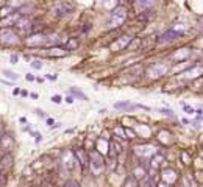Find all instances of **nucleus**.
Returning a JSON list of instances; mask_svg holds the SVG:
<instances>
[{
  "label": "nucleus",
  "mask_w": 203,
  "mask_h": 187,
  "mask_svg": "<svg viewBox=\"0 0 203 187\" xmlns=\"http://www.w3.org/2000/svg\"><path fill=\"white\" fill-rule=\"evenodd\" d=\"M127 19H128V11H127V8L122 7V5H119V7H116V8L111 11L108 25H110L111 28H117V27H120Z\"/></svg>",
  "instance_id": "obj_1"
},
{
  "label": "nucleus",
  "mask_w": 203,
  "mask_h": 187,
  "mask_svg": "<svg viewBox=\"0 0 203 187\" xmlns=\"http://www.w3.org/2000/svg\"><path fill=\"white\" fill-rule=\"evenodd\" d=\"M0 41L7 45H14L19 42V34L11 27H3L0 28Z\"/></svg>",
  "instance_id": "obj_2"
},
{
  "label": "nucleus",
  "mask_w": 203,
  "mask_h": 187,
  "mask_svg": "<svg viewBox=\"0 0 203 187\" xmlns=\"http://www.w3.org/2000/svg\"><path fill=\"white\" fill-rule=\"evenodd\" d=\"M73 11V5L69 2V0H61V2L55 3V7L52 8V13L56 17H64L67 14H70Z\"/></svg>",
  "instance_id": "obj_3"
},
{
  "label": "nucleus",
  "mask_w": 203,
  "mask_h": 187,
  "mask_svg": "<svg viewBox=\"0 0 203 187\" xmlns=\"http://www.w3.org/2000/svg\"><path fill=\"white\" fill-rule=\"evenodd\" d=\"M16 140L13 137V134L10 133H3L0 134V153L5 154V153H11V150L14 148Z\"/></svg>",
  "instance_id": "obj_4"
},
{
  "label": "nucleus",
  "mask_w": 203,
  "mask_h": 187,
  "mask_svg": "<svg viewBox=\"0 0 203 187\" xmlns=\"http://www.w3.org/2000/svg\"><path fill=\"white\" fill-rule=\"evenodd\" d=\"M89 164L95 171H102L105 168V157L100 151H92L89 154Z\"/></svg>",
  "instance_id": "obj_5"
},
{
  "label": "nucleus",
  "mask_w": 203,
  "mask_h": 187,
  "mask_svg": "<svg viewBox=\"0 0 203 187\" xmlns=\"http://www.w3.org/2000/svg\"><path fill=\"white\" fill-rule=\"evenodd\" d=\"M47 42H49V38L45 34H41V33L31 34L25 39V45H28V47H42Z\"/></svg>",
  "instance_id": "obj_6"
},
{
  "label": "nucleus",
  "mask_w": 203,
  "mask_h": 187,
  "mask_svg": "<svg viewBox=\"0 0 203 187\" xmlns=\"http://www.w3.org/2000/svg\"><path fill=\"white\" fill-rule=\"evenodd\" d=\"M183 34H184V33L177 31V30H167V31H164V33L158 38V42H159V44H166V42L169 44V42H173V41H177V39H181Z\"/></svg>",
  "instance_id": "obj_7"
},
{
  "label": "nucleus",
  "mask_w": 203,
  "mask_h": 187,
  "mask_svg": "<svg viewBox=\"0 0 203 187\" xmlns=\"http://www.w3.org/2000/svg\"><path fill=\"white\" fill-rule=\"evenodd\" d=\"M155 5H156V0H135L133 8H135L136 14H141L144 11H150Z\"/></svg>",
  "instance_id": "obj_8"
},
{
  "label": "nucleus",
  "mask_w": 203,
  "mask_h": 187,
  "mask_svg": "<svg viewBox=\"0 0 203 187\" xmlns=\"http://www.w3.org/2000/svg\"><path fill=\"white\" fill-rule=\"evenodd\" d=\"M14 28L21 33H28L31 28H33V22L28 19V17H19L17 22L14 24Z\"/></svg>",
  "instance_id": "obj_9"
},
{
  "label": "nucleus",
  "mask_w": 203,
  "mask_h": 187,
  "mask_svg": "<svg viewBox=\"0 0 203 187\" xmlns=\"http://www.w3.org/2000/svg\"><path fill=\"white\" fill-rule=\"evenodd\" d=\"M131 39H133V38H131L130 34H122L120 38H117V41H116V42L113 44V47H111V48H113L114 52H119V50H124V48H127V47L130 45V42H131Z\"/></svg>",
  "instance_id": "obj_10"
},
{
  "label": "nucleus",
  "mask_w": 203,
  "mask_h": 187,
  "mask_svg": "<svg viewBox=\"0 0 203 187\" xmlns=\"http://www.w3.org/2000/svg\"><path fill=\"white\" fill-rule=\"evenodd\" d=\"M73 156L77 157V161H80V164H81L83 167L89 164V154L86 153L84 148H75V150H73Z\"/></svg>",
  "instance_id": "obj_11"
},
{
  "label": "nucleus",
  "mask_w": 203,
  "mask_h": 187,
  "mask_svg": "<svg viewBox=\"0 0 203 187\" xmlns=\"http://www.w3.org/2000/svg\"><path fill=\"white\" fill-rule=\"evenodd\" d=\"M114 108L119 109V111H133V109L138 108V105H133L130 102H119V103L114 105Z\"/></svg>",
  "instance_id": "obj_12"
},
{
  "label": "nucleus",
  "mask_w": 203,
  "mask_h": 187,
  "mask_svg": "<svg viewBox=\"0 0 203 187\" xmlns=\"http://www.w3.org/2000/svg\"><path fill=\"white\" fill-rule=\"evenodd\" d=\"M11 165H13V156H11V153H5V154H2V164H0V170L10 168Z\"/></svg>",
  "instance_id": "obj_13"
},
{
  "label": "nucleus",
  "mask_w": 203,
  "mask_h": 187,
  "mask_svg": "<svg viewBox=\"0 0 203 187\" xmlns=\"http://www.w3.org/2000/svg\"><path fill=\"white\" fill-rule=\"evenodd\" d=\"M78 45H80V41L77 39V38H70L69 41H67V44H66V50L69 52V50H77L78 48Z\"/></svg>",
  "instance_id": "obj_14"
},
{
  "label": "nucleus",
  "mask_w": 203,
  "mask_h": 187,
  "mask_svg": "<svg viewBox=\"0 0 203 187\" xmlns=\"http://www.w3.org/2000/svg\"><path fill=\"white\" fill-rule=\"evenodd\" d=\"M67 53L66 48H61V47H53L49 50V56H64Z\"/></svg>",
  "instance_id": "obj_15"
},
{
  "label": "nucleus",
  "mask_w": 203,
  "mask_h": 187,
  "mask_svg": "<svg viewBox=\"0 0 203 187\" xmlns=\"http://www.w3.org/2000/svg\"><path fill=\"white\" fill-rule=\"evenodd\" d=\"M138 185H139V182H138V178L135 175H130L124 182V187H138Z\"/></svg>",
  "instance_id": "obj_16"
},
{
  "label": "nucleus",
  "mask_w": 203,
  "mask_h": 187,
  "mask_svg": "<svg viewBox=\"0 0 203 187\" xmlns=\"http://www.w3.org/2000/svg\"><path fill=\"white\" fill-rule=\"evenodd\" d=\"M70 95H73V97H77V98H81V100H87V97L84 95L81 90H78L77 87H70Z\"/></svg>",
  "instance_id": "obj_17"
},
{
  "label": "nucleus",
  "mask_w": 203,
  "mask_h": 187,
  "mask_svg": "<svg viewBox=\"0 0 203 187\" xmlns=\"http://www.w3.org/2000/svg\"><path fill=\"white\" fill-rule=\"evenodd\" d=\"M3 75H5L7 78L13 80V81L19 78V75H17V73H14V72H11V70H8V69H3Z\"/></svg>",
  "instance_id": "obj_18"
},
{
  "label": "nucleus",
  "mask_w": 203,
  "mask_h": 187,
  "mask_svg": "<svg viewBox=\"0 0 203 187\" xmlns=\"http://www.w3.org/2000/svg\"><path fill=\"white\" fill-rule=\"evenodd\" d=\"M30 66H31L33 69H36V70H41V69H42V62H41L39 59H35V61H31V62H30Z\"/></svg>",
  "instance_id": "obj_19"
},
{
  "label": "nucleus",
  "mask_w": 203,
  "mask_h": 187,
  "mask_svg": "<svg viewBox=\"0 0 203 187\" xmlns=\"http://www.w3.org/2000/svg\"><path fill=\"white\" fill-rule=\"evenodd\" d=\"M159 112H161V114H164V116H169V117H172V116H173V111H172V109H169V108H161V109H159Z\"/></svg>",
  "instance_id": "obj_20"
},
{
  "label": "nucleus",
  "mask_w": 203,
  "mask_h": 187,
  "mask_svg": "<svg viewBox=\"0 0 203 187\" xmlns=\"http://www.w3.org/2000/svg\"><path fill=\"white\" fill-rule=\"evenodd\" d=\"M50 100H52V103H55V105H59V103L63 102V98H61V95H53V97H52Z\"/></svg>",
  "instance_id": "obj_21"
},
{
  "label": "nucleus",
  "mask_w": 203,
  "mask_h": 187,
  "mask_svg": "<svg viewBox=\"0 0 203 187\" xmlns=\"http://www.w3.org/2000/svg\"><path fill=\"white\" fill-rule=\"evenodd\" d=\"M64 187H80V184H78L77 181H72V179H70V181H67V182L64 184Z\"/></svg>",
  "instance_id": "obj_22"
},
{
  "label": "nucleus",
  "mask_w": 203,
  "mask_h": 187,
  "mask_svg": "<svg viewBox=\"0 0 203 187\" xmlns=\"http://www.w3.org/2000/svg\"><path fill=\"white\" fill-rule=\"evenodd\" d=\"M181 157H183V161H184V164L187 165V164H191V159H189V154L186 153V151H183L181 153Z\"/></svg>",
  "instance_id": "obj_23"
},
{
  "label": "nucleus",
  "mask_w": 203,
  "mask_h": 187,
  "mask_svg": "<svg viewBox=\"0 0 203 187\" xmlns=\"http://www.w3.org/2000/svg\"><path fill=\"white\" fill-rule=\"evenodd\" d=\"M10 61H11V64H17V61H19V56L13 53V55L10 56Z\"/></svg>",
  "instance_id": "obj_24"
},
{
  "label": "nucleus",
  "mask_w": 203,
  "mask_h": 187,
  "mask_svg": "<svg viewBox=\"0 0 203 187\" xmlns=\"http://www.w3.org/2000/svg\"><path fill=\"white\" fill-rule=\"evenodd\" d=\"M25 80H27V81H35L36 76H35L33 73H27V75H25Z\"/></svg>",
  "instance_id": "obj_25"
},
{
  "label": "nucleus",
  "mask_w": 203,
  "mask_h": 187,
  "mask_svg": "<svg viewBox=\"0 0 203 187\" xmlns=\"http://www.w3.org/2000/svg\"><path fill=\"white\" fill-rule=\"evenodd\" d=\"M33 136H35V140H36V142H38V144H39V142H41V140H42V136H41V134H39V133H33Z\"/></svg>",
  "instance_id": "obj_26"
},
{
  "label": "nucleus",
  "mask_w": 203,
  "mask_h": 187,
  "mask_svg": "<svg viewBox=\"0 0 203 187\" xmlns=\"http://www.w3.org/2000/svg\"><path fill=\"white\" fill-rule=\"evenodd\" d=\"M183 108H184V111H186L187 114H194V112H195L192 108H189V106H186V105H183Z\"/></svg>",
  "instance_id": "obj_27"
},
{
  "label": "nucleus",
  "mask_w": 203,
  "mask_h": 187,
  "mask_svg": "<svg viewBox=\"0 0 203 187\" xmlns=\"http://www.w3.org/2000/svg\"><path fill=\"white\" fill-rule=\"evenodd\" d=\"M73 100H75V98H73V95H67V97H66V102H67L69 105H72V103H73Z\"/></svg>",
  "instance_id": "obj_28"
},
{
  "label": "nucleus",
  "mask_w": 203,
  "mask_h": 187,
  "mask_svg": "<svg viewBox=\"0 0 203 187\" xmlns=\"http://www.w3.org/2000/svg\"><path fill=\"white\" fill-rule=\"evenodd\" d=\"M127 134L130 136V139H136V134H135L131 130H127Z\"/></svg>",
  "instance_id": "obj_29"
},
{
  "label": "nucleus",
  "mask_w": 203,
  "mask_h": 187,
  "mask_svg": "<svg viewBox=\"0 0 203 187\" xmlns=\"http://www.w3.org/2000/svg\"><path fill=\"white\" fill-rule=\"evenodd\" d=\"M35 111H36V114H38V116H41V117H45V114H44V111H42V109H35Z\"/></svg>",
  "instance_id": "obj_30"
},
{
  "label": "nucleus",
  "mask_w": 203,
  "mask_h": 187,
  "mask_svg": "<svg viewBox=\"0 0 203 187\" xmlns=\"http://www.w3.org/2000/svg\"><path fill=\"white\" fill-rule=\"evenodd\" d=\"M56 75H47V80H52V81H56Z\"/></svg>",
  "instance_id": "obj_31"
},
{
  "label": "nucleus",
  "mask_w": 203,
  "mask_h": 187,
  "mask_svg": "<svg viewBox=\"0 0 203 187\" xmlns=\"http://www.w3.org/2000/svg\"><path fill=\"white\" fill-rule=\"evenodd\" d=\"M53 123H55L53 119H47V125H49V126H53Z\"/></svg>",
  "instance_id": "obj_32"
},
{
  "label": "nucleus",
  "mask_w": 203,
  "mask_h": 187,
  "mask_svg": "<svg viewBox=\"0 0 203 187\" xmlns=\"http://www.w3.org/2000/svg\"><path fill=\"white\" fill-rule=\"evenodd\" d=\"M0 83H3V84H8V86H11V84H13L11 81H7V80H2V81H0Z\"/></svg>",
  "instance_id": "obj_33"
},
{
  "label": "nucleus",
  "mask_w": 203,
  "mask_h": 187,
  "mask_svg": "<svg viewBox=\"0 0 203 187\" xmlns=\"http://www.w3.org/2000/svg\"><path fill=\"white\" fill-rule=\"evenodd\" d=\"M21 95H22V97H27L28 92H27V90H21Z\"/></svg>",
  "instance_id": "obj_34"
},
{
  "label": "nucleus",
  "mask_w": 203,
  "mask_h": 187,
  "mask_svg": "<svg viewBox=\"0 0 203 187\" xmlns=\"http://www.w3.org/2000/svg\"><path fill=\"white\" fill-rule=\"evenodd\" d=\"M19 120H21V123H27V119H25V117H21Z\"/></svg>",
  "instance_id": "obj_35"
},
{
  "label": "nucleus",
  "mask_w": 203,
  "mask_h": 187,
  "mask_svg": "<svg viewBox=\"0 0 203 187\" xmlns=\"http://www.w3.org/2000/svg\"><path fill=\"white\" fill-rule=\"evenodd\" d=\"M13 94H14V95H17V94H21V90H19V89H14V90H13Z\"/></svg>",
  "instance_id": "obj_36"
}]
</instances>
